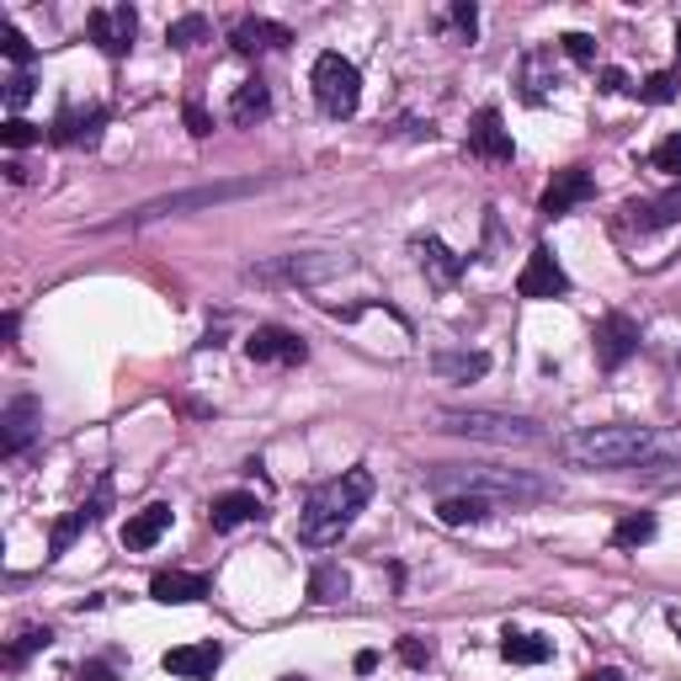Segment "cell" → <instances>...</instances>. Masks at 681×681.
<instances>
[{
    "mask_svg": "<svg viewBox=\"0 0 681 681\" xmlns=\"http://www.w3.org/2000/svg\"><path fill=\"white\" fill-rule=\"evenodd\" d=\"M570 468H660V437L650 426H581L554 442Z\"/></svg>",
    "mask_w": 681,
    "mask_h": 681,
    "instance_id": "6da1fadb",
    "label": "cell"
},
{
    "mask_svg": "<svg viewBox=\"0 0 681 681\" xmlns=\"http://www.w3.org/2000/svg\"><path fill=\"white\" fill-rule=\"evenodd\" d=\"M367 501H373V474H367V468H346L336 480L315 485L309 501H304V516H298V543H309V549L340 543V533L357 522V511H363Z\"/></svg>",
    "mask_w": 681,
    "mask_h": 681,
    "instance_id": "7a4b0ae2",
    "label": "cell"
},
{
    "mask_svg": "<svg viewBox=\"0 0 681 681\" xmlns=\"http://www.w3.org/2000/svg\"><path fill=\"white\" fill-rule=\"evenodd\" d=\"M426 485L442 490V495H485V501H549L554 485L537 480V474H522V468H432Z\"/></svg>",
    "mask_w": 681,
    "mask_h": 681,
    "instance_id": "3957f363",
    "label": "cell"
},
{
    "mask_svg": "<svg viewBox=\"0 0 681 681\" xmlns=\"http://www.w3.org/2000/svg\"><path fill=\"white\" fill-rule=\"evenodd\" d=\"M352 267L346 256H330V250H293V256H272V261H250L245 267V283L256 288H315V283H330Z\"/></svg>",
    "mask_w": 681,
    "mask_h": 681,
    "instance_id": "277c9868",
    "label": "cell"
},
{
    "mask_svg": "<svg viewBox=\"0 0 681 681\" xmlns=\"http://www.w3.org/2000/svg\"><path fill=\"white\" fill-rule=\"evenodd\" d=\"M437 426L453 432V437L495 442V447H537L543 442L537 421H527V415H501V411H442Z\"/></svg>",
    "mask_w": 681,
    "mask_h": 681,
    "instance_id": "5b68a950",
    "label": "cell"
},
{
    "mask_svg": "<svg viewBox=\"0 0 681 681\" xmlns=\"http://www.w3.org/2000/svg\"><path fill=\"white\" fill-rule=\"evenodd\" d=\"M309 86H315V101H319V112H325V118H357V107H363V75H357L352 59H340V53H319Z\"/></svg>",
    "mask_w": 681,
    "mask_h": 681,
    "instance_id": "8992f818",
    "label": "cell"
},
{
    "mask_svg": "<svg viewBox=\"0 0 681 681\" xmlns=\"http://www.w3.org/2000/svg\"><path fill=\"white\" fill-rule=\"evenodd\" d=\"M267 181H219V187H193V193H170V197H155L145 203L134 224H149V219H166V214H193V208H214V203H229V197H250L261 193Z\"/></svg>",
    "mask_w": 681,
    "mask_h": 681,
    "instance_id": "52a82bcc",
    "label": "cell"
},
{
    "mask_svg": "<svg viewBox=\"0 0 681 681\" xmlns=\"http://www.w3.org/2000/svg\"><path fill=\"white\" fill-rule=\"evenodd\" d=\"M591 352H596L602 373H618L639 352V319L623 315V309H608V315L596 319V330H591Z\"/></svg>",
    "mask_w": 681,
    "mask_h": 681,
    "instance_id": "ba28073f",
    "label": "cell"
},
{
    "mask_svg": "<svg viewBox=\"0 0 681 681\" xmlns=\"http://www.w3.org/2000/svg\"><path fill=\"white\" fill-rule=\"evenodd\" d=\"M86 32H91V43L107 59H122V53L134 49V38H139V11L134 6H97L86 17Z\"/></svg>",
    "mask_w": 681,
    "mask_h": 681,
    "instance_id": "9c48e42d",
    "label": "cell"
},
{
    "mask_svg": "<svg viewBox=\"0 0 681 681\" xmlns=\"http://www.w3.org/2000/svg\"><path fill=\"white\" fill-rule=\"evenodd\" d=\"M245 357H250V363L298 367L304 357H309V346H304V336H298V330H288V325H256V330L245 336Z\"/></svg>",
    "mask_w": 681,
    "mask_h": 681,
    "instance_id": "30bf717a",
    "label": "cell"
},
{
    "mask_svg": "<svg viewBox=\"0 0 681 681\" xmlns=\"http://www.w3.org/2000/svg\"><path fill=\"white\" fill-rule=\"evenodd\" d=\"M516 293L533 298V304H543V298H564V293H570V277H564L560 256H554L549 245H537L533 256H527V267L516 272Z\"/></svg>",
    "mask_w": 681,
    "mask_h": 681,
    "instance_id": "8fae6325",
    "label": "cell"
},
{
    "mask_svg": "<svg viewBox=\"0 0 681 681\" xmlns=\"http://www.w3.org/2000/svg\"><path fill=\"white\" fill-rule=\"evenodd\" d=\"M107 506H112V474H101V480H97V495H91L86 506H75L70 516H59V522H53V533H49V560L70 554V543H75L80 533H86L91 522H101V516H107Z\"/></svg>",
    "mask_w": 681,
    "mask_h": 681,
    "instance_id": "7c38bea8",
    "label": "cell"
},
{
    "mask_svg": "<svg viewBox=\"0 0 681 681\" xmlns=\"http://www.w3.org/2000/svg\"><path fill=\"white\" fill-rule=\"evenodd\" d=\"M468 155H474V160H490V166H511L516 145H511V128L495 107H480V112H474V122H468Z\"/></svg>",
    "mask_w": 681,
    "mask_h": 681,
    "instance_id": "4fadbf2b",
    "label": "cell"
},
{
    "mask_svg": "<svg viewBox=\"0 0 681 681\" xmlns=\"http://www.w3.org/2000/svg\"><path fill=\"white\" fill-rule=\"evenodd\" d=\"M596 197V181H591V170L585 166H564V170H554V181L543 187V219H564L570 208H581V203H591Z\"/></svg>",
    "mask_w": 681,
    "mask_h": 681,
    "instance_id": "5bb4252c",
    "label": "cell"
},
{
    "mask_svg": "<svg viewBox=\"0 0 681 681\" xmlns=\"http://www.w3.org/2000/svg\"><path fill=\"white\" fill-rule=\"evenodd\" d=\"M38 426H43V405H38L32 394H17V399L0 411V453H6V458L27 453V442L38 437Z\"/></svg>",
    "mask_w": 681,
    "mask_h": 681,
    "instance_id": "9a60e30c",
    "label": "cell"
},
{
    "mask_svg": "<svg viewBox=\"0 0 681 681\" xmlns=\"http://www.w3.org/2000/svg\"><path fill=\"white\" fill-rule=\"evenodd\" d=\"M516 86H522V101H527V107H543L549 91L560 86V75H554V53L549 49L522 53V65H516Z\"/></svg>",
    "mask_w": 681,
    "mask_h": 681,
    "instance_id": "2e32d148",
    "label": "cell"
},
{
    "mask_svg": "<svg viewBox=\"0 0 681 681\" xmlns=\"http://www.w3.org/2000/svg\"><path fill=\"white\" fill-rule=\"evenodd\" d=\"M160 665H166L170 677L208 681L224 665V650L214 644V639H203V644H181V650H166V660H160Z\"/></svg>",
    "mask_w": 681,
    "mask_h": 681,
    "instance_id": "e0dca14e",
    "label": "cell"
},
{
    "mask_svg": "<svg viewBox=\"0 0 681 681\" xmlns=\"http://www.w3.org/2000/svg\"><path fill=\"white\" fill-rule=\"evenodd\" d=\"M229 43H235V53H267V49H288L293 32L283 22H267V17H240L229 27Z\"/></svg>",
    "mask_w": 681,
    "mask_h": 681,
    "instance_id": "ac0fdd59",
    "label": "cell"
},
{
    "mask_svg": "<svg viewBox=\"0 0 681 681\" xmlns=\"http://www.w3.org/2000/svg\"><path fill=\"white\" fill-rule=\"evenodd\" d=\"M101 122H107V107H86V112H80V107H59L49 139L53 145H97Z\"/></svg>",
    "mask_w": 681,
    "mask_h": 681,
    "instance_id": "d6986e66",
    "label": "cell"
},
{
    "mask_svg": "<svg viewBox=\"0 0 681 681\" xmlns=\"http://www.w3.org/2000/svg\"><path fill=\"white\" fill-rule=\"evenodd\" d=\"M623 214H629V224L639 229V235H655V229H671V224H681V181L671 187V193L650 197V203H629Z\"/></svg>",
    "mask_w": 681,
    "mask_h": 681,
    "instance_id": "ffe728a7",
    "label": "cell"
},
{
    "mask_svg": "<svg viewBox=\"0 0 681 681\" xmlns=\"http://www.w3.org/2000/svg\"><path fill=\"white\" fill-rule=\"evenodd\" d=\"M261 516H267V506H261L250 490H229V495H219V501L208 506L214 533H235V527H245V522H261Z\"/></svg>",
    "mask_w": 681,
    "mask_h": 681,
    "instance_id": "44dd1931",
    "label": "cell"
},
{
    "mask_svg": "<svg viewBox=\"0 0 681 681\" xmlns=\"http://www.w3.org/2000/svg\"><path fill=\"white\" fill-rule=\"evenodd\" d=\"M149 596H155L160 608H187V602H203V596H208V581H203V575H187V570H160V575L149 581Z\"/></svg>",
    "mask_w": 681,
    "mask_h": 681,
    "instance_id": "7402d4cb",
    "label": "cell"
},
{
    "mask_svg": "<svg viewBox=\"0 0 681 681\" xmlns=\"http://www.w3.org/2000/svg\"><path fill=\"white\" fill-rule=\"evenodd\" d=\"M166 533H170V506L155 501V506L134 511V516L122 522V549H155Z\"/></svg>",
    "mask_w": 681,
    "mask_h": 681,
    "instance_id": "603a6c76",
    "label": "cell"
},
{
    "mask_svg": "<svg viewBox=\"0 0 681 681\" xmlns=\"http://www.w3.org/2000/svg\"><path fill=\"white\" fill-rule=\"evenodd\" d=\"M421 250V267H426V277L437 283V288H453L463 272H468V256H458V250H447V245L437 240V235H426V240L415 245Z\"/></svg>",
    "mask_w": 681,
    "mask_h": 681,
    "instance_id": "cb8c5ba5",
    "label": "cell"
},
{
    "mask_svg": "<svg viewBox=\"0 0 681 681\" xmlns=\"http://www.w3.org/2000/svg\"><path fill=\"white\" fill-rule=\"evenodd\" d=\"M272 112V91L261 80H240L235 86V97H229V122L235 128H256V122Z\"/></svg>",
    "mask_w": 681,
    "mask_h": 681,
    "instance_id": "d4e9b609",
    "label": "cell"
},
{
    "mask_svg": "<svg viewBox=\"0 0 681 681\" xmlns=\"http://www.w3.org/2000/svg\"><path fill=\"white\" fill-rule=\"evenodd\" d=\"M490 506L495 501H485V495H442L437 501V522L442 527H474V522H485Z\"/></svg>",
    "mask_w": 681,
    "mask_h": 681,
    "instance_id": "484cf974",
    "label": "cell"
},
{
    "mask_svg": "<svg viewBox=\"0 0 681 681\" xmlns=\"http://www.w3.org/2000/svg\"><path fill=\"white\" fill-rule=\"evenodd\" d=\"M501 655L511 665H543V660L554 655V644L543 639V633H522V629H506L501 633Z\"/></svg>",
    "mask_w": 681,
    "mask_h": 681,
    "instance_id": "4316f807",
    "label": "cell"
},
{
    "mask_svg": "<svg viewBox=\"0 0 681 681\" xmlns=\"http://www.w3.org/2000/svg\"><path fill=\"white\" fill-rule=\"evenodd\" d=\"M432 367H437L442 378H463V384H468V378H485L490 373V357L485 352H442Z\"/></svg>",
    "mask_w": 681,
    "mask_h": 681,
    "instance_id": "83f0119b",
    "label": "cell"
},
{
    "mask_svg": "<svg viewBox=\"0 0 681 681\" xmlns=\"http://www.w3.org/2000/svg\"><path fill=\"white\" fill-rule=\"evenodd\" d=\"M346 591H352V581H346L340 564H330V560L315 564V575H309V596H315V602H340Z\"/></svg>",
    "mask_w": 681,
    "mask_h": 681,
    "instance_id": "f1b7e54d",
    "label": "cell"
},
{
    "mask_svg": "<svg viewBox=\"0 0 681 681\" xmlns=\"http://www.w3.org/2000/svg\"><path fill=\"white\" fill-rule=\"evenodd\" d=\"M655 537V516L650 511H633V516H623L618 527H612V549H639V543H650Z\"/></svg>",
    "mask_w": 681,
    "mask_h": 681,
    "instance_id": "f546056e",
    "label": "cell"
},
{
    "mask_svg": "<svg viewBox=\"0 0 681 681\" xmlns=\"http://www.w3.org/2000/svg\"><path fill=\"white\" fill-rule=\"evenodd\" d=\"M166 43L170 49H197V43H208V17H176V22L166 27Z\"/></svg>",
    "mask_w": 681,
    "mask_h": 681,
    "instance_id": "4dcf8cb0",
    "label": "cell"
},
{
    "mask_svg": "<svg viewBox=\"0 0 681 681\" xmlns=\"http://www.w3.org/2000/svg\"><path fill=\"white\" fill-rule=\"evenodd\" d=\"M442 27H447L458 43H474V32H480V11H474L468 0H453V6L442 11Z\"/></svg>",
    "mask_w": 681,
    "mask_h": 681,
    "instance_id": "1f68e13d",
    "label": "cell"
},
{
    "mask_svg": "<svg viewBox=\"0 0 681 681\" xmlns=\"http://www.w3.org/2000/svg\"><path fill=\"white\" fill-rule=\"evenodd\" d=\"M49 644H53V633H49V629H38V623H27V629L17 633V644L6 650V665H22V660L32 655V650H49Z\"/></svg>",
    "mask_w": 681,
    "mask_h": 681,
    "instance_id": "d6a6232c",
    "label": "cell"
},
{
    "mask_svg": "<svg viewBox=\"0 0 681 681\" xmlns=\"http://www.w3.org/2000/svg\"><path fill=\"white\" fill-rule=\"evenodd\" d=\"M38 139H43V128L27 118H6V128H0V145L6 149H27V145H38Z\"/></svg>",
    "mask_w": 681,
    "mask_h": 681,
    "instance_id": "836d02e7",
    "label": "cell"
},
{
    "mask_svg": "<svg viewBox=\"0 0 681 681\" xmlns=\"http://www.w3.org/2000/svg\"><path fill=\"white\" fill-rule=\"evenodd\" d=\"M639 101H650V107H660V101H677V75H671V70L650 75V80L639 86Z\"/></svg>",
    "mask_w": 681,
    "mask_h": 681,
    "instance_id": "e575fe53",
    "label": "cell"
},
{
    "mask_svg": "<svg viewBox=\"0 0 681 681\" xmlns=\"http://www.w3.org/2000/svg\"><path fill=\"white\" fill-rule=\"evenodd\" d=\"M0 49H6V59H11L17 70H27V65H32V43H27V38L11 22L0 27Z\"/></svg>",
    "mask_w": 681,
    "mask_h": 681,
    "instance_id": "d590c367",
    "label": "cell"
},
{
    "mask_svg": "<svg viewBox=\"0 0 681 681\" xmlns=\"http://www.w3.org/2000/svg\"><path fill=\"white\" fill-rule=\"evenodd\" d=\"M560 43H564V53H570L575 65H585V70H596V38H591V32H564Z\"/></svg>",
    "mask_w": 681,
    "mask_h": 681,
    "instance_id": "8d00e7d4",
    "label": "cell"
},
{
    "mask_svg": "<svg viewBox=\"0 0 681 681\" xmlns=\"http://www.w3.org/2000/svg\"><path fill=\"white\" fill-rule=\"evenodd\" d=\"M32 91H38V80H32V70H17L11 80H6V107H11V112H22L27 101H32Z\"/></svg>",
    "mask_w": 681,
    "mask_h": 681,
    "instance_id": "74e56055",
    "label": "cell"
},
{
    "mask_svg": "<svg viewBox=\"0 0 681 681\" xmlns=\"http://www.w3.org/2000/svg\"><path fill=\"white\" fill-rule=\"evenodd\" d=\"M650 166H655V170H671V176H677V170H681V134H665V139H660L655 155H650Z\"/></svg>",
    "mask_w": 681,
    "mask_h": 681,
    "instance_id": "f35d334b",
    "label": "cell"
},
{
    "mask_svg": "<svg viewBox=\"0 0 681 681\" xmlns=\"http://www.w3.org/2000/svg\"><path fill=\"white\" fill-rule=\"evenodd\" d=\"M399 660H405L411 671H426V665H432V644L415 639V633H405V639H399Z\"/></svg>",
    "mask_w": 681,
    "mask_h": 681,
    "instance_id": "ab89813d",
    "label": "cell"
},
{
    "mask_svg": "<svg viewBox=\"0 0 681 681\" xmlns=\"http://www.w3.org/2000/svg\"><path fill=\"white\" fill-rule=\"evenodd\" d=\"M596 91H602V97H629V91H639V86H633V80L618 70V65H608V70L596 75Z\"/></svg>",
    "mask_w": 681,
    "mask_h": 681,
    "instance_id": "60d3db41",
    "label": "cell"
},
{
    "mask_svg": "<svg viewBox=\"0 0 681 681\" xmlns=\"http://www.w3.org/2000/svg\"><path fill=\"white\" fill-rule=\"evenodd\" d=\"M181 122H187L193 139H208V134H214V118L203 112V101H187V107H181Z\"/></svg>",
    "mask_w": 681,
    "mask_h": 681,
    "instance_id": "b9f144b4",
    "label": "cell"
},
{
    "mask_svg": "<svg viewBox=\"0 0 681 681\" xmlns=\"http://www.w3.org/2000/svg\"><path fill=\"white\" fill-rule=\"evenodd\" d=\"M80 681H112V665H107V660H91V665H80Z\"/></svg>",
    "mask_w": 681,
    "mask_h": 681,
    "instance_id": "7bdbcfd3",
    "label": "cell"
},
{
    "mask_svg": "<svg viewBox=\"0 0 681 681\" xmlns=\"http://www.w3.org/2000/svg\"><path fill=\"white\" fill-rule=\"evenodd\" d=\"M585 681H623V671H612V665H596V671H585Z\"/></svg>",
    "mask_w": 681,
    "mask_h": 681,
    "instance_id": "ee69618b",
    "label": "cell"
},
{
    "mask_svg": "<svg viewBox=\"0 0 681 681\" xmlns=\"http://www.w3.org/2000/svg\"><path fill=\"white\" fill-rule=\"evenodd\" d=\"M352 665H357V671H363V677H367V671H378V655H373V650H363V655L352 660Z\"/></svg>",
    "mask_w": 681,
    "mask_h": 681,
    "instance_id": "f6af8a7d",
    "label": "cell"
},
{
    "mask_svg": "<svg viewBox=\"0 0 681 681\" xmlns=\"http://www.w3.org/2000/svg\"><path fill=\"white\" fill-rule=\"evenodd\" d=\"M677 49H681V22H677Z\"/></svg>",
    "mask_w": 681,
    "mask_h": 681,
    "instance_id": "bcb514c9",
    "label": "cell"
},
{
    "mask_svg": "<svg viewBox=\"0 0 681 681\" xmlns=\"http://www.w3.org/2000/svg\"><path fill=\"white\" fill-rule=\"evenodd\" d=\"M283 681H309V677H283Z\"/></svg>",
    "mask_w": 681,
    "mask_h": 681,
    "instance_id": "7dc6e473",
    "label": "cell"
},
{
    "mask_svg": "<svg viewBox=\"0 0 681 681\" xmlns=\"http://www.w3.org/2000/svg\"><path fill=\"white\" fill-rule=\"evenodd\" d=\"M677 639H681V618H677Z\"/></svg>",
    "mask_w": 681,
    "mask_h": 681,
    "instance_id": "c3c4849f",
    "label": "cell"
}]
</instances>
